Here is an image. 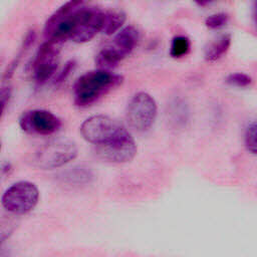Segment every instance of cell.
Wrapping results in <instances>:
<instances>
[{
  "instance_id": "obj_11",
  "label": "cell",
  "mask_w": 257,
  "mask_h": 257,
  "mask_svg": "<svg viewBox=\"0 0 257 257\" xmlns=\"http://www.w3.org/2000/svg\"><path fill=\"white\" fill-rule=\"evenodd\" d=\"M138 40V30L134 26H126L117 32L110 45L124 58L133 51Z\"/></svg>"
},
{
  "instance_id": "obj_13",
  "label": "cell",
  "mask_w": 257,
  "mask_h": 257,
  "mask_svg": "<svg viewBox=\"0 0 257 257\" xmlns=\"http://www.w3.org/2000/svg\"><path fill=\"white\" fill-rule=\"evenodd\" d=\"M231 45V36L225 34L220 36L215 41L209 43L205 48V58L208 61H216L221 58L229 49Z\"/></svg>"
},
{
  "instance_id": "obj_10",
  "label": "cell",
  "mask_w": 257,
  "mask_h": 257,
  "mask_svg": "<svg viewBox=\"0 0 257 257\" xmlns=\"http://www.w3.org/2000/svg\"><path fill=\"white\" fill-rule=\"evenodd\" d=\"M96 154L112 163H127L137 155V145L130 133L106 144L96 146Z\"/></svg>"
},
{
  "instance_id": "obj_20",
  "label": "cell",
  "mask_w": 257,
  "mask_h": 257,
  "mask_svg": "<svg viewBox=\"0 0 257 257\" xmlns=\"http://www.w3.org/2000/svg\"><path fill=\"white\" fill-rule=\"evenodd\" d=\"M13 231V228L11 227V224L6 220H0V246L3 242H5L6 239L11 235Z\"/></svg>"
},
{
  "instance_id": "obj_9",
  "label": "cell",
  "mask_w": 257,
  "mask_h": 257,
  "mask_svg": "<svg viewBox=\"0 0 257 257\" xmlns=\"http://www.w3.org/2000/svg\"><path fill=\"white\" fill-rule=\"evenodd\" d=\"M19 125L27 134L48 136L60 127L61 121L46 109H30L23 112L19 119Z\"/></svg>"
},
{
  "instance_id": "obj_12",
  "label": "cell",
  "mask_w": 257,
  "mask_h": 257,
  "mask_svg": "<svg viewBox=\"0 0 257 257\" xmlns=\"http://www.w3.org/2000/svg\"><path fill=\"white\" fill-rule=\"evenodd\" d=\"M122 59L123 57L111 45H108L103 47L97 53L95 57V64L97 69L110 71V69L116 67Z\"/></svg>"
},
{
  "instance_id": "obj_18",
  "label": "cell",
  "mask_w": 257,
  "mask_h": 257,
  "mask_svg": "<svg viewBox=\"0 0 257 257\" xmlns=\"http://www.w3.org/2000/svg\"><path fill=\"white\" fill-rule=\"evenodd\" d=\"M226 82L230 85L238 86V87H246L252 83V78L243 72H235L231 73L226 77Z\"/></svg>"
},
{
  "instance_id": "obj_5",
  "label": "cell",
  "mask_w": 257,
  "mask_h": 257,
  "mask_svg": "<svg viewBox=\"0 0 257 257\" xmlns=\"http://www.w3.org/2000/svg\"><path fill=\"white\" fill-rule=\"evenodd\" d=\"M39 191L37 187L27 181H20L11 185L3 194L1 202L3 207L15 215H23L37 205Z\"/></svg>"
},
{
  "instance_id": "obj_19",
  "label": "cell",
  "mask_w": 257,
  "mask_h": 257,
  "mask_svg": "<svg viewBox=\"0 0 257 257\" xmlns=\"http://www.w3.org/2000/svg\"><path fill=\"white\" fill-rule=\"evenodd\" d=\"M228 18V15L223 12L212 14L206 18L205 25L209 29H220L227 24Z\"/></svg>"
},
{
  "instance_id": "obj_23",
  "label": "cell",
  "mask_w": 257,
  "mask_h": 257,
  "mask_svg": "<svg viewBox=\"0 0 257 257\" xmlns=\"http://www.w3.org/2000/svg\"><path fill=\"white\" fill-rule=\"evenodd\" d=\"M214 0H194V2L196 4H198L199 6H206L210 3H212Z\"/></svg>"
},
{
  "instance_id": "obj_17",
  "label": "cell",
  "mask_w": 257,
  "mask_h": 257,
  "mask_svg": "<svg viewBox=\"0 0 257 257\" xmlns=\"http://www.w3.org/2000/svg\"><path fill=\"white\" fill-rule=\"evenodd\" d=\"M244 141H245V146L247 148V150L255 155L256 154V150H257V142H256V122L252 121L245 131V137H244Z\"/></svg>"
},
{
  "instance_id": "obj_3",
  "label": "cell",
  "mask_w": 257,
  "mask_h": 257,
  "mask_svg": "<svg viewBox=\"0 0 257 257\" xmlns=\"http://www.w3.org/2000/svg\"><path fill=\"white\" fill-rule=\"evenodd\" d=\"M86 0H68L61 5L46 21L44 36L46 40L61 44L70 39L73 29L74 12L83 6Z\"/></svg>"
},
{
  "instance_id": "obj_6",
  "label": "cell",
  "mask_w": 257,
  "mask_h": 257,
  "mask_svg": "<svg viewBox=\"0 0 257 257\" xmlns=\"http://www.w3.org/2000/svg\"><path fill=\"white\" fill-rule=\"evenodd\" d=\"M156 100L147 92H138L127 103L125 117L128 125L137 132L148 131L157 117Z\"/></svg>"
},
{
  "instance_id": "obj_14",
  "label": "cell",
  "mask_w": 257,
  "mask_h": 257,
  "mask_svg": "<svg viewBox=\"0 0 257 257\" xmlns=\"http://www.w3.org/2000/svg\"><path fill=\"white\" fill-rule=\"evenodd\" d=\"M125 21V14L121 11H106L103 15L101 32L111 35L118 31Z\"/></svg>"
},
{
  "instance_id": "obj_8",
  "label": "cell",
  "mask_w": 257,
  "mask_h": 257,
  "mask_svg": "<svg viewBox=\"0 0 257 257\" xmlns=\"http://www.w3.org/2000/svg\"><path fill=\"white\" fill-rule=\"evenodd\" d=\"M60 44L46 40L37 50L33 61L34 79L38 84L45 83L50 79L57 69L59 60Z\"/></svg>"
},
{
  "instance_id": "obj_4",
  "label": "cell",
  "mask_w": 257,
  "mask_h": 257,
  "mask_svg": "<svg viewBox=\"0 0 257 257\" xmlns=\"http://www.w3.org/2000/svg\"><path fill=\"white\" fill-rule=\"evenodd\" d=\"M80 133L85 141L97 146L114 141L128 132L115 119L104 114H97L81 123Z\"/></svg>"
},
{
  "instance_id": "obj_16",
  "label": "cell",
  "mask_w": 257,
  "mask_h": 257,
  "mask_svg": "<svg viewBox=\"0 0 257 257\" xmlns=\"http://www.w3.org/2000/svg\"><path fill=\"white\" fill-rule=\"evenodd\" d=\"M91 177L92 176L89 170H85V168H82V167L74 168L71 171H68L63 174V180H65L69 184L86 183V182H89Z\"/></svg>"
},
{
  "instance_id": "obj_15",
  "label": "cell",
  "mask_w": 257,
  "mask_h": 257,
  "mask_svg": "<svg viewBox=\"0 0 257 257\" xmlns=\"http://www.w3.org/2000/svg\"><path fill=\"white\" fill-rule=\"evenodd\" d=\"M190 47H191V43L188 37L182 36V35L175 36L171 43L170 55L174 58L183 57L189 52Z\"/></svg>"
},
{
  "instance_id": "obj_2",
  "label": "cell",
  "mask_w": 257,
  "mask_h": 257,
  "mask_svg": "<svg viewBox=\"0 0 257 257\" xmlns=\"http://www.w3.org/2000/svg\"><path fill=\"white\" fill-rule=\"evenodd\" d=\"M78 150L74 142L68 139H54L42 145L32 157L35 167L52 170L62 167L77 157Z\"/></svg>"
},
{
  "instance_id": "obj_22",
  "label": "cell",
  "mask_w": 257,
  "mask_h": 257,
  "mask_svg": "<svg viewBox=\"0 0 257 257\" xmlns=\"http://www.w3.org/2000/svg\"><path fill=\"white\" fill-rule=\"evenodd\" d=\"M10 96V88L9 87H2L0 89V118L6 106V103Z\"/></svg>"
},
{
  "instance_id": "obj_1",
  "label": "cell",
  "mask_w": 257,
  "mask_h": 257,
  "mask_svg": "<svg viewBox=\"0 0 257 257\" xmlns=\"http://www.w3.org/2000/svg\"><path fill=\"white\" fill-rule=\"evenodd\" d=\"M122 80L121 75L107 70L95 69L85 72L76 79L73 85L74 103L80 107L88 106L118 86Z\"/></svg>"
},
{
  "instance_id": "obj_7",
  "label": "cell",
  "mask_w": 257,
  "mask_h": 257,
  "mask_svg": "<svg viewBox=\"0 0 257 257\" xmlns=\"http://www.w3.org/2000/svg\"><path fill=\"white\" fill-rule=\"evenodd\" d=\"M104 11L94 7H80L74 12L70 40L76 43L90 41L101 31Z\"/></svg>"
},
{
  "instance_id": "obj_21",
  "label": "cell",
  "mask_w": 257,
  "mask_h": 257,
  "mask_svg": "<svg viewBox=\"0 0 257 257\" xmlns=\"http://www.w3.org/2000/svg\"><path fill=\"white\" fill-rule=\"evenodd\" d=\"M74 61H68L67 63H66V65L64 66V68L62 69V71L57 75V77L55 78V82L56 83H60V82H62V81H64L66 78H67V76L70 74V72L73 70V68H74Z\"/></svg>"
}]
</instances>
